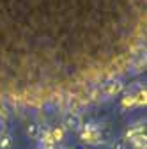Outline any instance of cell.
Masks as SVG:
<instances>
[{
    "instance_id": "30bf717a",
    "label": "cell",
    "mask_w": 147,
    "mask_h": 149,
    "mask_svg": "<svg viewBox=\"0 0 147 149\" xmlns=\"http://www.w3.org/2000/svg\"><path fill=\"white\" fill-rule=\"evenodd\" d=\"M145 96H147L145 89H140L138 94H135V107H144L145 105Z\"/></svg>"
},
{
    "instance_id": "7c38bea8",
    "label": "cell",
    "mask_w": 147,
    "mask_h": 149,
    "mask_svg": "<svg viewBox=\"0 0 147 149\" xmlns=\"http://www.w3.org/2000/svg\"><path fill=\"white\" fill-rule=\"evenodd\" d=\"M110 149H126V140L124 139H119V140H114Z\"/></svg>"
},
{
    "instance_id": "8992f818",
    "label": "cell",
    "mask_w": 147,
    "mask_h": 149,
    "mask_svg": "<svg viewBox=\"0 0 147 149\" xmlns=\"http://www.w3.org/2000/svg\"><path fill=\"white\" fill-rule=\"evenodd\" d=\"M50 133H51L53 142H55V144H59V142H62V140H64L66 130H64L62 126H55V128H51V130H50Z\"/></svg>"
},
{
    "instance_id": "ba28073f",
    "label": "cell",
    "mask_w": 147,
    "mask_h": 149,
    "mask_svg": "<svg viewBox=\"0 0 147 149\" xmlns=\"http://www.w3.org/2000/svg\"><path fill=\"white\" fill-rule=\"evenodd\" d=\"M130 144H131V147H133V149H145V147H147L145 133H144V135H138V137H135V139H131V140H130Z\"/></svg>"
},
{
    "instance_id": "8fae6325",
    "label": "cell",
    "mask_w": 147,
    "mask_h": 149,
    "mask_svg": "<svg viewBox=\"0 0 147 149\" xmlns=\"http://www.w3.org/2000/svg\"><path fill=\"white\" fill-rule=\"evenodd\" d=\"M135 107V94H128L126 98H122V108H130Z\"/></svg>"
},
{
    "instance_id": "9c48e42d",
    "label": "cell",
    "mask_w": 147,
    "mask_h": 149,
    "mask_svg": "<svg viewBox=\"0 0 147 149\" xmlns=\"http://www.w3.org/2000/svg\"><path fill=\"white\" fill-rule=\"evenodd\" d=\"M11 146H12V139L7 132L0 135V149H9Z\"/></svg>"
},
{
    "instance_id": "277c9868",
    "label": "cell",
    "mask_w": 147,
    "mask_h": 149,
    "mask_svg": "<svg viewBox=\"0 0 147 149\" xmlns=\"http://www.w3.org/2000/svg\"><path fill=\"white\" fill-rule=\"evenodd\" d=\"M122 89H124V84H122L121 80H114V82L106 84L105 94H106V96H117V94H121V92H122Z\"/></svg>"
},
{
    "instance_id": "3957f363",
    "label": "cell",
    "mask_w": 147,
    "mask_h": 149,
    "mask_svg": "<svg viewBox=\"0 0 147 149\" xmlns=\"http://www.w3.org/2000/svg\"><path fill=\"white\" fill-rule=\"evenodd\" d=\"M144 133H145V124L144 123H135V124H131L130 128L126 130L124 140H131V139H135L138 135H144Z\"/></svg>"
},
{
    "instance_id": "52a82bcc",
    "label": "cell",
    "mask_w": 147,
    "mask_h": 149,
    "mask_svg": "<svg viewBox=\"0 0 147 149\" xmlns=\"http://www.w3.org/2000/svg\"><path fill=\"white\" fill-rule=\"evenodd\" d=\"M39 132H41V126H39L37 123H30V124L27 126V130H25L27 137H28V139H35V140H37V137H39Z\"/></svg>"
},
{
    "instance_id": "5b68a950",
    "label": "cell",
    "mask_w": 147,
    "mask_h": 149,
    "mask_svg": "<svg viewBox=\"0 0 147 149\" xmlns=\"http://www.w3.org/2000/svg\"><path fill=\"white\" fill-rule=\"evenodd\" d=\"M37 140L41 142V146H57L53 142V139H51V133H50V128H41V132H39V137H37Z\"/></svg>"
},
{
    "instance_id": "5bb4252c",
    "label": "cell",
    "mask_w": 147,
    "mask_h": 149,
    "mask_svg": "<svg viewBox=\"0 0 147 149\" xmlns=\"http://www.w3.org/2000/svg\"><path fill=\"white\" fill-rule=\"evenodd\" d=\"M39 149H55L53 146H39Z\"/></svg>"
},
{
    "instance_id": "7a4b0ae2",
    "label": "cell",
    "mask_w": 147,
    "mask_h": 149,
    "mask_svg": "<svg viewBox=\"0 0 147 149\" xmlns=\"http://www.w3.org/2000/svg\"><path fill=\"white\" fill-rule=\"evenodd\" d=\"M82 126V117L76 112H66L64 117H62V128L64 130H73V132H78Z\"/></svg>"
},
{
    "instance_id": "6da1fadb",
    "label": "cell",
    "mask_w": 147,
    "mask_h": 149,
    "mask_svg": "<svg viewBox=\"0 0 147 149\" xmlns=\"http://www.w3.org/2000/svg\"><path fill=\"white\" fill-rule=\"evenodd\" d=\"M78 132H80V139H82V142H85V144L98 146V144L106 142L105 137H103V130H101L98 124L89 123V124H85V126H80Z\"/></svg>"
},
{
    "instance_id": "4fadbf2b",
    "label": "cell",
    "mask_w": 147,
    "mask_h": 149,
    "mask_svg": "<svg viewBox=\"0 0 147 149\" xmlns=\"http://www.w3.org/2000/svg\"><path fill=\"white\" fill-rule=\"evenodd\" d=\"M2 133H6V126H4L2 121H0V135H2Z\"/></svg>"
}]
</instances>
